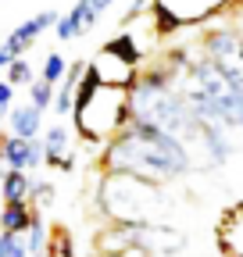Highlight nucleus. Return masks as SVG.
<instances>
[{
	"mask_svg": "<svg viewBox=\"0 0 243 257\" xmlns=\"http://www.w3.org/2000/svg\"><path fill=\"white\" fill-rule=\"evenodd\" d=\"M100 165H104V172H122V175H140L150 182H161V179H175L186 172L190 157L179 136L165 133L161 125L147 121V118H133L114 140L104 143Z\"/></svg>",
	"mask_w": 243,
	"mask_h": 257,
	"instance_id": "f257e3e1",
	"label": "nucleus"
},
{
	"mask_svg": "<svg viewBox=\"0 0 243 257\" xmlns=\"http://www.w3.org/2000/svg\"><path fill=\"white\" fill-rule=\"evenodd\" d=\"M133 118L136 114H133L129 89L100 82L97 68H93V64H86V72L79 79V89H75V107H72V121H75L79 140L89 143V147H104Z\"/></svg>",
	"mask_w": 243,
	"mask_h": 257,
	"instance_id": "f03ea898",
	"label": "nucleus"
},
{
	"mask_svg": "<svg viewBox=\"0 0 243 257\" xmlns=\"http://www.w3.org/2000/svg\"><path fill=\"white\" fill-rule=\"evenodd\" d=\"M57 18H61V11H54V8H47V11H40V15H33V18H25L18 29H11L8 32V40L0 43V50H8L11 57H22L29 47H33L47 29H54L57 25Z\"/></svg>",
	"mask_w": 243,
	"mask_h": 257,
	"instance_id": "7ed1b4c3",
	"label": "nucleus"
},
{
	"mask_svg": "<svg viewBox=\"0 0 243 257\" xmlns=\"http://www.w3.org/2000/svg\"><path fill=\"white\" fill-rule=\"evenodd\" d=\"M0 150H4L8 168H18V172H36L40 165H47L43 140H22L11 133H0Z\"/></svg>",
	"mask_w": 243,
	"mask_h": 257,
	"instance_id": "20e7f679",
	"label": "nucleus"
},
{
	"mask_svg": "<svg viewBox=\"0 0 243 257\" xmlns=\"http://www.w3.org/2000/svg\"><path fill=\"white\" fill-rule=\"evenodd\" d=\"M97 15H93V8H89V0H75V4L57 18V25H54V36L61 40V43H68V40H79V36H86V32H93L97 29Z\"/></svg>",
	"mask_w": 243,
	"mask_h": 257,
	"instance_id": "39448f33",
	"label": "nucleus"
},
{
	"mask_svg": "<svg viewBox=\"0 0 243 257\" xmlns=\"http://www.w3.org/2000/svg\"><path fill=\"white\" fill-rule=\"evenodd\" d=\"M43 150H47V165L57 172H72L75 168V154L68 150V128L65 125H50L43 133Z\"/></svg>",
	"mask_w": 243,
	"mask_h": 257,
	"instance_id": "423d86ee",
	"label": "nucleus"
},
{
	"mask_svg": "<svg viewBox=\"0 0 243 257\" xmlns=\"http://www.w3.org/2000/svg\"><path fill=\"white\" fill-rule=\"evenodd\" d=\"M8 133L22 140H40L43 133V111L36 104H15L8 114Z\"/></svg>",
	"mask_w": 243,
	"mask_h": 257,
	"instance_id": "0eeeda50",
	"label": "nucleus"
},
{
	"mask_svg": "<svg viewBox=\"0 0 243 257\" xmlns=\"http://www.w3.org/2000/svg\"><path fill=\"white\" fill-rule=\"evenodd\" d=\"M36 218V204H4L0 207V232H15V236H25L29 232V225H33Z\"/></svg>",
	"mask_w": 243,
	"mask_h": 257,
	"instance_id": "6e6552de",
	"label": "nucleus"
},
{
	"mask_svg": "<svg viewBox=\"0 0 243 257\" xmlns=\"http://www.w3.org/2000/svg\"><path fill=\"white\" fill-rule=\"evenodd\" d=\"M100 50L122 57L126 64H133V68H143V47H140V40H136V32H114V36H111Z\"/></svg>",
	"mask_w": 243,
	"mask_h": 257,
	"instance_id": "1a4fd4ad",
	"label": "nucleus"
},
{
	"mask_svg": "<svg viewBox=\"0 0 243 257\" xmlns=\"http://www.w3.org/2000/svg\"><path fill=\"white\" fill-rule=\"evenodd\" d=\"M29 189H33V175H29V172L8 168L4 175H0V197H4V204H22V200H29Z\"/></svg>",
	"mask_w": 243,
	"mask_h": 257,
	"instance_id": "9d476101",
	"label": "nucleus"
},
{
	"mask_svg": "<svg viewBox=\"0 0 243 257\" xmlns=\"http://www.w3.org/2000/svg\"><path fill=\"white\" fill-rule=\"evenodd\" d=\"M50 236H47V221H43V214H40V207H36V218H33V225H29V232H25V250H29V257H40V253H47V243Z\"/></svg>",
	"mask_w": 243,
	"mask_h": 257,
	"instance_id": "9b49d317",
	"label": "nucleus"
},
{
	"mask_svg": "<svg viewBox=\"0 0 243 257\" xmlns=\"http://www.w3.org/2000/svg\"><path fill=\"white\" fill-rule=\"evenodd\" d=\"M68 75V57L65 54H57V50H50L47 57H43V64H40V79H47V82H61Z\"/></svg>",
	"mask_w": 243,
	"mask_h": 257,
	"instance_id": "f8f14e48",
	"label": "nucleus"
},
{
	"mask_svg": "<svg viewBox=\"0 0 243 257\" xmlns=\"http://www.w3.org/2000/svg\"><path fill=\"white\" fill-rule=\"evenodd\" d=\"M54 93H57L54 82H47V79H33V82H29V104H36L40 111H50V107H54Z\"/></svg>",
	"mask_w": 243,
	"mask_h": 257,
	"instance_id": "ddd939ff",
	"label": "nucleus"
},
{
	"mask_svg": "<svg viewBox=\"0 0 243 257\" xmlns=\"http://www.w3.org/2000/svg\"><path fill=\"white\" fill-rule=\"evenodd\" d=\"M4 79H8L11 86H29V82L36 79V72H33V61H25V57H15V61L8 64Z\"/></svg>",
	"mask_w": 243,
	"mask_h": 257,
	"instance_id": "4468645a",
	"label": "nucleus"
},
{
	"mask_svg": "<svg viewBox=\"0 0 243 257\" xmlns=\"http://www.w3.org/2000/svg\"><path fill=\"white\" fill-rule=\"evenodd\" d=\"M47 257H79V253H75V243H72V236H68V229H54L50 246H47Z\"/></svg>",
	"mask_w": 243,
	"mask_h": 257,
	"instance_id": "2eb2a0df",
	"label": "nucleus"
},
{
	"mask_svg": "<svg viewBox=\"0 0 243 257\" xmlns=\"http://www.w3.org/2000/svg\"><path fill=\"white\" fill-rule=\"evenodd\" d=\"M29 204L50 207V204H54V182H47V179H33V189H29Z\"/></svg>",
	"mask_w": 243,
	"mask_h": 257,
	"instance_id": "dca6fc26",
	"label": "nucleus"
},
{
	"mask_svg": "<svg viewBox=\"0 0 243 257\" xmlns=\"http://www.w3.org/2000/svg\"><path fill=\"white\" fill-rule=\"evenodd\" d=\"M15 89L18 86H11L8 79H0V121H8V114L15 107Z\"/></svg>",
	"mask_w": 243,
	"mask_h": 257,
	"instance_id": "f3484780",
	"label": "nucleus"
},
{
	"mask_svg": "<svg viewBox=\"0 0 243 257\" xmlns=\"http://www.w3.org/2000/svg\"><path fill=\"white\" fill-rule=\"evenodd\" d=\"M147 11H150V0H133V4H129V11L122 15V29H126V25H133L136 18H143Z\"/></svg>",
	"mask_w": 243,
	"mask_h": 257,
	"instance_id": "a211bd4d",
	"label": "nucleus"
},
{
	"mask_svg": "<svg viewBox=\"0 0 243 257\" xmlns=\"http://www.w3.org/2000/svg\"><path fill=\"white\" fill-rule=\"evenodd\" d=\"M229 18H232V29H236L239 36H243V4H236V8L229 11Z\"/></svg>",
	"mask_w": 243,
	"mask_h": 257,
	"instance_id": "6ab92c4d",
	"label": "nucleus"
},
{
	"mask_svg": "<svg viewBox=\"0 0 243 257\" xmlns=\"http://www.w3.org/2000/svg\"><path fill=\"white\" fill-rule=\"evenodd\" d=\"M111 4H114V0H89V8H93V15H97V18H104Z\"/></svg>",
	"mask_w": 243,
	"mask_h": 257,
	"instance_id": "aec40b11",
	"label": "nucleus"
},
{
	"mask_svg": "<svg viewBox=\"0 0 243 257\" xmlns=\"http://www.w3.org/2000/svg\"><path fill=\"white\" fill-rule=\"evenodd\" d=\"M111 257H150L143 246H129V250H122V253H111Z\"/></svg>",
	"mask_w": 243,
	"mask_h": 257,
	"instance_id": "412c9836",
	"label": "nucleus"
},
{
	"mask_svg": "<svg viewBox=\"0 0 243 257\" xmlns=\"http://www.w3.org/2000/svg\"><path fill=\"white\" fill-rule=\"evenodd\" d=\"M11 61H15V57H11L8 50H0V75H4V72H8V64H11Z\"/></svg>",
	"mask_w": 243,
	"mask_h": 257,
	"instance_id": "4be33fe9",
	"label": "nucleus"
},
{
	"mask_svg": "<svg viewBox=\"0 0 243 257\" xmlns=\"http://www.w3.org/2000/svg\"><path fill=\"white\" fill-rule=\"evenodd\" d=\"M8 172V161H4V150H0V175Z\"/></svg>",
	"mask_w": 243,
	"mask_h": 257,
	"instance_id": "5701e85b",
	"label": "nucleus"
},
{
	"mask_svg": "<svg viewBox=\"0 0 243 257\" xmlns=\"http://www.w3.org/2000/svg\"><path fill=\"white\" fill-rule=\"evenodd\" d=\"M239 4H243V0H239Z\"/></svg>",
	"mask_w": 243,
	"mask_h": 257,
	"instance_id": "b1692460",
	"label": "nucleus"
}]
</instances>
